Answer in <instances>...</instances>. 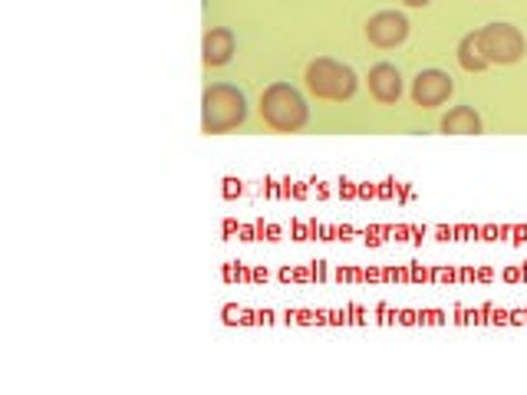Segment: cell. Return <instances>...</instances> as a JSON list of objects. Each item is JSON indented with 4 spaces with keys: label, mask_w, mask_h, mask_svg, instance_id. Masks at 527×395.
Wrapping results in <instances>:
<instances>
[{
    "label": "cell",
    "mask_w": 527,
    "mask_h": 395,
    "mask_svg": "<svg viewBox=\"0 0 527 395\" xmlns=\"http://www.w3.org/2000/svg\"><path fill=\"white\" fill-rule=\"evenodd\" d=\"M244 116H248V103H244V93L238 86L215 83L205 89V99H201V129L205 132H228L241 126Z\"/></svg>",
    "instance_id": "1"
},
{
    "label": "cell",
    "mask_w": 527,
    "mask_h": 395,
    "mask_svg": "<svg viewBox=\"0 0 527 395\" xmlns=\"http://www.w3.org/2000/svg\"><path fill=\"white\" fill-rule=\"evenodd\" d=\"M261 116L277 132H297L307 122V103L290 83H274L261 96Z\"/></svg>",
    "instance_id": "2"
},
{
    "label": "cell",
    "mask_w": 527,
    "mask_h": 395,
    "mask_svg": "<svg viewBox=\"0 0 527 395\" xmlns=\"http://www.w3.org/2000/svg\"><path fill=\"white\" fill-rule=\"evenodd\" d=\"M307 86L317 99H330V103H343L356 93V73L340 60L320 56L307 66Z\"/></svg>",
    "instance_id": "3"
},
{
    "label": "cell",
    "mask_w": 527,
    "mask_h": 395,
    "mask_svg": "<svg viewBox=\"0 0 527 395\" xmlns=\"http://www.w3.org/2000/svg\"><path fill=\"white\" fill-rule=\"evenodd\" d=\"M478 47L485 53L488 63H518L524 53V37L518 27L511 24H488L478 30Z\"/></svg>",
    "instance_id": "4"
},
{
    "label": "cell",
    "mask_w": 527,
    "mask_h": 395,
    "mask_svg": "<svg viewBox=\"0 0 527 395\" xmlns=\"http://www.w3.org/2000/svg\"><path fill=\"white\" fill-rule=\"evenodd\" d=\"M406 33H409V20L396 14V10H383V14H376V17H369V24H366V37L369 43H376V47H399L402 40H406Z\"/></svg>",
    "instance_id": "5"
},
{
    "label": "cell",
    "mask_w": 527,
    "mask_h": 395,
    "mask_svg": "<svg viewBox=\"0 0 527 395\" xmlns=\"http://www.w3.org/2000/svg\"><path fill=\"white\" fill-rule=\"evenodd\" d=\"M448 96H452V76L442 70H422L416 76V83H412V99H416V106L422 109L442 106Z\"/></svg>",
    "instance_id": "6"
},
{
    "label": "cell",
    "mask_w": 527,
    "mask_h": 395,
    "mask_svg": "<svg viewBox=\"0 0 527 395\" xmlns=\"http://www.w3.org/2000/svg\"><path fill=\"white\" fill-rule=\"evenodd\" d=\"M369 93H373L379 103H396L402 96V73L392 63H376L369 70Z\"/></svg>",
    "instance_id": "7"
},
{
    "label": "cell",
    "mask_w": 527,
    "mask_h": 395,
    "mask_svg": "<svg viewBox=\"0 0 527 395\" xmlns=\"http://www.w3.org/2000/svg\"><path fill=\"white\" fill-rule=\"evenodd\" d=\"M205 66H224L231 60V53H234V33L231 30H224V27H215V30H208V37H205Z\"/></svg>",
    "instance_id": "8"
},
{
    "label": "cell",
    "mask_w": 527,
    "mask_h": 395,
    "mask_svg": "<svg viewBox=\"0 0 527 395\" xmlns=\"http://www.w3.org/2000/svg\"><path fill=\"white\" fill-rule=\"evenodd\" d=\"M442 132L448 135H478L481 132V119L472 106H455L448 116L442 119Z\"/></svg>",
    "instance_id": "9"
},
{
    "label": "cell",
    "mask_w": 527,
    "mask_h": 395,
    "mask_svg": "<svg viewBox=\"0 0 527 395\" xmlns=\"http://www.w3.org/2000/svg\"><path fill=\"white\" fill-rule=\"evenodd\" d=\"M458 63H462L468 73H481V70H488L491 66L485 60V53H481V47H478V33L462 37V43H458Z\"/></svg>",
    "instance_id": "10"
},
{
    "label": "cell",
    "mask_w": 527,
    "mask_h": 395,
    "mask_svg": "<svg viewBox=\"0 0 527 395\" xmlns=\"http://www.w3.org/2000/svg\"><path fill=\"white\" fill-rule=\"evenodd\" d=\"M402 4H409V7H425L429 0H402Z\"/></svg>",
    "instance_id": "11"
}]
</instances>
